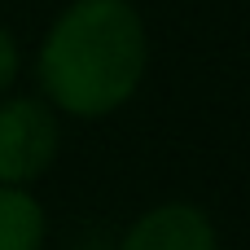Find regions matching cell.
<instances>
[{
	"mask_svg": "<svg viewBox=\"0 0 250 250\" xmlns=\"http://www.w3.org/2000/svg\"><path fill=\"white\" fill-rule=\"evenodd\" d=\"M119 250H220V233L198 202H158L132 220Z\"/></svg>",
	"mask_w": 250,
	"mask_h": 250,
	"instance_id": "obj_3",
	"label": "cell"
},
{
	"mask_svg": "<svg viewBox=\"0 0 250 250\" xmlns=\"http://www.w3.org/2000/svg\"><path fill=\"white\" fill-rule=\"evenodd\" d=\"M149 70V31L132 0H70L35 57L40 92L57 114L105 119L123 110Z\"/></svg>",
	"mask_w": 250,
	"mask_h": 250,
	"instance_id": "obj_1",
	"label": "cell"
},
{
	"mask_svg": "<svg viewBox=\"0 0 250 250\" xmlns=\"http://www.w3.org/2000/svg\"><path fill=\"white\" fill-rule=\"evenodd\" d=\"M62 149L57 110L44 97H0V185L31 189Z\"/></svg>",
	"mask_w": 250,
	"mask_h": 250,
	"instance_id": "obj_2",
	"label": "cell"
},
{
	"mask_svg": "<svg viewBox=\"0 0 250 250\" xmlns=\"http://www.w3.org/2000/svg\"><path fill=\"white\" fill-rule=\"evenodd\" d=\"M18 66H22V57H18V40L0 26V97L13 88V79H18Z\"/></svg>",
	"mask_w": 250,
	"mask_h": 250,
	"instance_id": "obj_5",
	"label": "cell"
},
{
	"mask_svg": "<svg viewBox=\"0 0 250 250\" xmlns=\"http://www.w3.org/2000/svg\"><path fill=\"white\" fill-rule=\"evenodd\" d=\"M0 250H44V207L31 189L0 185Z\"/></svg>",
	"mask_w": 250,
	"mask_h": 250,
	"instance_id": "obj_4",
	"label": "cell"
}]
</instances>
